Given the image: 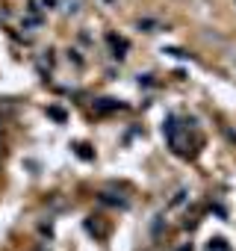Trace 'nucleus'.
Instances as JSON below:
<instances>
[{
	"label": "nucleus",
	"mask_w": 236,
	"mask_h": 251,
	"mask_svg": "<svg viewBox=\"0 0 236 251\" xmlns=\"http://www.w3.org/2000/svg\"><path fill=\"white\" fill-rule=\"evenodd\" d=\"M210 251H227V242L215 239V242H210Z\"/></svg>",
	"instance_id": "obj_1"
}]
</instances>
